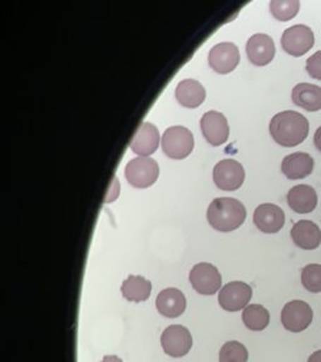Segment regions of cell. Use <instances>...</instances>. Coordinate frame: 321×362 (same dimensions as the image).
Masks as SVG:
<instances>
[{"label": "cell", "instance_id": "obj_1", "mask_svg": "<svg viewBox=\"0 0 321 362\" xmlns=\"http://www.w3.org/2000/svg\"><path fill=\"white\" fill-rule=\"evenodd\" d=\"M309 129L308 119L295 111L277 113L269 126L274 141L284 147H295L303 144L309 135Z\"/></svg>", "mask_w": 321, "mask_h": 362}, {"label": "cell", "instance_id": "obj_2", "mask_svg": "<svg viewBox=\"0 0 321 362\" xmlns=\"http://www.w3.org/2000/svg\"><path fill=\"white\" fill-rule=\"evenodd\" d=\"M207 221L217 232H234L246 221V208L235 198H216L209 205Z\"/></svg>", "mask_w": 321, "mask_h": 362}, {"label": "cell", "instance_id": "obj_3", "mask_svg": "<svg viewBox=\"0 0 321 362\" xmlns=\"http://www.w3.org/2000/svg\"><path fill=\"white\" fill-rule=\"evenodd\" d=\"M161 146L169 158L182 160L191 155L195 141L191 131L183 126H172L164 131Z\"/></svg>", "mask_w": 321, "mask_h": 362}, {"label": "cell", "instance_id": "obj_4", "mask_svg": "<svg viewBox=\"0 0 321 362\" xmlns=\"http://www.w3.org/2000/svg\"><path fill=\"white\" fill-rule=\"evenodd\" d=\"M124 175L132 187L147 189L152 187L153 184L157 181L159 166L157 161L152 158L138 156V158H132L128 161V164L126 165Z\"/></svg>", "mask_w": 321, "mask_h": 362}, {"label": "cell", "instance_id": "obj_5", "mask_svg": "<svg viewBox=\"0 0 321 362\" xmlns=\"http://www.w3.org/2000/svg\"><path fill=\"white\" fill-rule=\"evenodd\" d=\"M315 45L314 32L304 24L286 29L281 37L282 49L293 57H301Z\"/></svg>", "mask_w": 321, "mask_h": 362}, {"label": "cell", "instance_id": "obj_6", "mask_svg": "<svg viewBox=\"0 0 321 362\" xmlns=\"http://www.w3.org/2000/svg\"><path fill=\"white\" fill-rule=\"evenodd\" d=\"M214 181L216 187L224 192H235L243 187L245 170L243 165L234 158L221 160L214 165Z\"/></svg>", "mask_w": 321, "mask_h": 362}, {"label": "cell", "instance_id": "obj_7", "mask_svg": "<svg viewBox=\"0 0 321 362\" xmlns=\"http://www.w3.org/2000/svg\"><path fill=\"white\" fill-rule=\"evenodd\" d=\"M192 288L203 296H212L219 292L222 284V277L219 269L211 263H198L190 272Z\"/></svg>", "mask_w": 321, "mask_h": 362}, {"label": "cell", "instance_id": "obj_8", "mask_svg": "<svg viewBox=\"0 0 321 362\" xmlns=\"http://www.w3.org/2000/svg\"><path fill=\"white\" fill-rule=\"evenodd\" d=\"M314 312L304 300H295L284 305L281 312L282 326L290 332H303L310 326Z\"/></svg>", "mask_w": 321, "mask_h": 362}, {"label": "cell", "instance_id": "obj_9", "mask_svg": "<svg viewBox=\"0 0 321 362\" xmlns=\"http://www.w3.org/2000/svg\"><path fill=\"white\" fill-rule=\"evenodd\" d=\"M161 345L169 356L175 358L186 356L192 347L191 332L181 325H172L161 336Z\"/></svg>", "mask_w": 321, "mask_h": 362}, {"label": "cell", "instance_id": "obj_10", "mask_svg": "<svg viewBox=\"0 0 321 362\" xmlns=\"http://www.w3.org/2000/svg\"><path fill=\"white\" fill-rule=\"evenodd\" d=\"M240 63L238 47L231 42H224L214 45L209 53L210 67L216 74H227L235 71Z\"/></svg>", "mask_w": 321, "mask_h": 362}, {"label": "cell", "instance_id": "obj_11", "mask_svg": "<svg viewBox=\"0 0 321 362\" xmlns=\"http://www.w3.org/2000/svg\"><path fill=\"white\" fill-rule=\"evenodd\" d=\"M253 298V288L248 283H227L219 292V303L227 312H237L246 308L248 302Z\"/></svg>", "mask_w": 321, "mask_h": 362}, {"label": "cell", "instance_id": "obj_12", "mask_svg": "<svg viewBox=\"0 0 321 362\" xmlns=\"http://www.w3.org/2000/svg\"><path fill=\"white\" fill-rule=\"evenodd\" d=\"M200 126L203 137L212 146H221L229 140L230 126L221 112L209 111L205 113L200 121Z\"/></svg>", "mask_w": 321, "mask_h": 362}, {"label": "cell", "instance_id": "obj_13", "mask_svg": "<svg viewBox=\"0 0 321 362\" xmlns=\"http://www.w3.org/2000/svg\"><path fill=\"white\" fill-rule=\"evenodd\" d=\"M275 43L270 35L264 33H258L251 35L246 45V53L248 61L258 66L264 67L267 66L275 57Z\"/></svg>", "mask_w": 321, "mask_h": 362}, {"label": "cell", "instance_id": "obj_14", "mask_svg": "<svg viewBox=\"0 0 321 362\" xmlns=\"http://www.w3.org/2000/svg\"><path fill=\"white\" fill-rule=\"evenodd\" d=\"M254 223L260 232L275 234L285 224V213L275 204H261L255 210Z\"/></svg>", "mask_w": 321, "mask_h": 362}, {"label": "cell", "instance_id": "obj_15", "mask_svg": "<svg viewBox=\"0 0 321 362\" xmlns=\"http://www.w3.org/2000/svg\"><path fill=\"white\" fill-rule=\"evenodd\" d=\"M159 132L157 127L151 122H143L135 131L130 142L131 150L138 156L150 158V155L157 151L159 146Z\"/></svg>", "mask_w": 321, "mask_h": 362}, {"label": "cell", "instance_id": "obj_16", "mask_svg": "<svg viewBox=\"0 0 321 362\" xmlns=\"http://www.w3.org/2000/svg\"><path fill=\"white\" fill-rule=\"evenodd\" d=\"M157 311L167 318H177L186 310V297L177 288L161 291L156 300Z\"/></svg>", "mask_w": 321, "mask_h": 362}, {"label": "cell", "instance_id": "obj_17", "mask_svg": "<svg viewBox=\"0 0 321 362\" xmlns=\"http://www.w3.org/2000/svg\"><path fill=\"white\" fill-rule=\"evenodd\" d=\"M288 204L293 211L298 214H309L317 205V194L310 185H296L288 192Z\"/></svg>", "mask_w": 321, "mask_h": 362}, {"label": "cell", "instance_id": "obj_18", "mask_svg": "<svg viewBox=\"0 0 321 362\" xmlns=\"http://www.w3.org/2000/svg\"><path fill=\"white\" fill-rule=\"evenodd\" d=\"M314 165V158L309 153H293L282 160L281 171L290 180H299L311 175Z\"/></svg>", "mask_w": 321, "mask_h": 362}, {"label": "cell", "instance_id": "obj_19", "mask_svg": "<svg viewBox=\"0 0 321 362\" xmlns=\"http://www.w3.org/2000/svg\"><path fill=\"white\" fill-rule=\"evenodd\" d=\"M291 239L295 245L305 250H314L321 243V230L314 221H300L293 224Z\"/></svg>", "mask_w": 321, "mask_h": 362}, {"label": "cell", "instance_id": "obj_20", "mask_svg": "<svg viewBox=\"0 0 321 362\" xmlns=\"http://www.w3.org/2000/svg\"><path fill=\"white\" fill-rule=\"evenodd\" d=\"M176 100L181 106L196 108L202 105L206 98V90L203 86L195 79H183L176 87Z\"/></svg>", "mask_w": 321, "mask_h": 362}, {"label": "cell", "instance_id": "obj_21", "mask_svg": "<svg viewBox=\"0 0 321 362\" xmlns=\"http://www.w3.org/2000/svg\"><path fill=\"white\" fill-rule=\"evenodd\" d=\"M293 101L296 106L309 112L321 110V87L311 83H299L293 87Z\"/></svg>", "mask_w": 321, "mask_h": 362}, {"label": "cell", "instance_id": "obj_22", "mask_svg": "<svg viewBox=\"0 0 321 362\" xmlns=\"http://www.w3.org/2000/svg\"><path fill=\"white\" fill-rule=\"evenodd\" d=\"M122 296L130 302H145L152 292V283L142 276H130L124 281L121 288Z\"/></svg>", "mask_w": 321, "mask_h": 362}, {"label": "cell", "instance_id": "obj_23", "mask_svg": "<svg viewBox=\"0 0 321 362\" xmlns=\"http://www.w3.org/2000/svg\"><path fill=\"white\" fill-rule=\"evenodd\" d=\"M243 321L245 326L251 331H262L270 323V313L264 305H248L243 313Z\"/></svg>", "mask_w": 321, "mask_h": 362}, {"label": "cell", "instance_id": "obj_24", "mask_svg": "<svg viewBox=\"0 0 321 362\" xmlns=\"http://www.w3.org/2000/svg\"><path fill=\"white\" fill-rule=\"evenodd\" d=\"M299 0H272L270 3L271 14L280 22H289L298 16Z\"/></svg>", "mask_w": 321, "mask_h": 362}, {"label": "cell", "instance_id": "obj_25", "mask_svg": "<svg viewBox=\"0 0 321 362\" xmlns=\"http://www.w3.org/2000/svg\"><path fill=\"white\" fill-rule=\"evenodd\" d=\"M248 351L241 342L229 341L221 347L220 362H248Z\"/></svg>", "mask_w": 321, "mask_h": 362}, {"label": "cell", "instance_id": "obj_26", "mask_svg": "<svg viewBox=\"0 0 321 362\" xmlns=\"http://www.w3.org/2000/svg\"><path fill=\"white\" fill-rule=\"evenodd\" d=\"M301 282L311 293L321 292V264H309L301 272Z\"/></svg>", "mask_w": 321, "mask_h": 362}, {"label": "cell", "instance_id": "obj_27", "mask_svg": "<svg viewBox=\"0 0 321 362\" xmlns=\"http://www.w3.org/2000/svg\"><path fill=\"white\" fill-rule=\"evenodd\" d=\"M306 71L311 78L321 81V51H317L306 61Z\"/></svg>", "mask_w": 321, "mask_h": 362}, {"label": "cell", "instance_id": "obj_28", "mask_svg": "<svg viewBox=\"0 0 321 362\" xmlns=\"http://www.w3.org/2000/svg\"><path fill=\"white\" fill-rule=\"evenodd\" d=\"M314 142H315L316 148L321 153V126L316 130Z\"/></svg>", "mask_w": 321, "mask_h": 362}, {"label": "cell", "instance_id": "obj_29", "mask_svg": "<svg viewBox=\"0 0 321 362\" xmlns=\"http://www.w3.org/2000/svg\"><path fill=\"white\" fill-rule=\"evenodd\" d=\"M308 362H321V350L315 351L310 357Z\"/></svg>", "mask_w": 321, "mask_h": 362}, {"label": "cell", "instance_id": "obj_30", "mask_svg": "<svg viewBox=\"0 0 321 362\" xmlns=\"http://www.w3.org/2000/svg\"><path fill=\"white\" fill-rule=\"evenodd\" d=\"M102 362H123L121 358H119V356H114V355H112V356H104L103 357V360H102Z\"/></svg>", "mask_w": 321, "mask_h": 362}]
</instances>
